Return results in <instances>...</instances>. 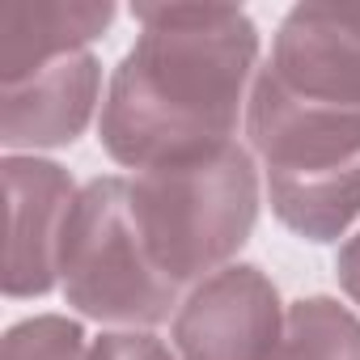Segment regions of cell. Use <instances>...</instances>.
I'll return each instance as SVG.
<instances>
[{"label": "cell", "mask_w": 360, "mask_h": 360, "mask_svg": "<svg viewBox=\"0 0 360 360\" xmlns=\"http://www.w3.org/2000/svg\"><path fill=\"white\" fill-rule=\"evenodd\" d=\"M136 47L119 60L98 140L127 169H157L233 144L259 64V26L238 5H136Z\"/></svg>", "instance_id": "cell-1"}, {"label": "cell", "mask_w": 360, "mask_h": 360, "mask_svg": "<svg viewBox=\"0 0 360 360\" xmlns=\"http://www.w3.org/2000/svg\"><path fill=\"white\" fill-rule=\"evenodd\" d=\"M246 136L267 174V200L305 242H339L360 217V110L288 94L267 64L255 77Z\"/></svg>", "instance_id": "cell-2"}, {"label": "cell", "mask_w": 360, "mask_h": 360, "mask_svg": "<svg viewBox=\"0 0 360 360\" xmlns=\"http://www.w3.org/2000/svg\"><path fill=\"white\" fill-rule=\"evenodd\" d=\"M140 238L178 288L204 284L250 242L259 221V169L233 140L208 157L157 165L131 178Z\"/></svg>", "instance_id": "cell-3"}, {"label": "cell", "mask_w": 360, "mask_h": 360, "mask_svg": "<svg viewBox=\"0 0 360 360\" xmlns=\"http://www.w3.org/2000/svg\"><path fill=\"white\" fill-rule=\"evenodd\" d=\"M60 288L64 301L94 322L157 326L169 318L178 284L161 276L140 238L131 178L106 174L81 187L60 242Z\"/></svg>", "instance_id": "cell-4"}, {"label": "cell", "mask_w": 360, "mask_h": 360, "mask_svg": "<svg viewBox=\"0 0 360 360\" xmlns=\"http://www.w3.org/2000/svg\"><path fill=\"white\" fill-rule=\"evenodd\" d=\"M280 335V292L255 263L221 267L174 314V347L183 360H271Z\"/></svg>", "instance_id": "cell-5"}, {"label": "cell", "mask_w": 360, "mask_h": 360, "mask_svg": "<svg viewBox=\"0 0 360 360\" xmlns=\"http://www.w3.org/2000/svg\"><path fill=\"white\" fill-rule=\"evenodd\" d=\"M9 191V263H5V297H47L60 284V242L68 212L77 204V187L64 165L43 157L9 153L0 161Z\"/></svg>", "instance_id": "cell-6"}, {"label": "cell", "mask_w": 360, "mask_h": 360, "mask_svg": "<svg viewBox=\"0 0 360 360\" xmlns=\"http://www.w3.org/2000/svg\"><path fill=\"white\" fill-rule=\"evenodd\" d=\"M267 72L305 102L360 110V5H292Z\"/></svg>", "instance_id": "cell-7"}, {"label": "cell", "mask_w": 360, "mask_h": 360, "mask_svg": "<svg viewBox=\"0 0 360 360\" xmlns=\"http://www.w3.org/2000/svg\"><path fill=\"white\" fill-rule=\"evenodd\" d=\"M102 94V64L94 51H72L39 72L5 81L0 94V144L18 148H60L72 144L98 106Z\"/></svg>", "instance_id": "cell-8"}, {"label": "cell", "mask_w": 360, "mask_h": 360, "mask_svg": "<svg viewBox=\"0 0 360 360\" xmlns=\"http://www.w3.org/2000/svg\"><path fill=\"white\" fill-rule=\"evenodd\" d=\"M115 22L110 0H34L9 5L0 18V77L18 81L43 64L85 51Z\"/></svg>", "instance_id": "cell-9"}, {"label": "cell", "mask_w": 360, "mask_h": 360, "mask_svg": "<svg viewBox=\"0 0 360 360\" xmlns=\"http://www.w3.org/2000/svg\"><path fill=\"white\" fill-rule=\"evenodd\" d=\"M271 360H360V318L335 297H301L284 314Z\"/></svg>", "instance_id": "cell-10"}, {"label": "cell", "mask_w": 360, "mask_h": 360, "mask_svg": "<svg viewBox=\"0 0 360 360\" xmlns=\"http://www.w3.org/2000/svg\"><path fill=\"white\" fill-rule=\"evenodd\" d=\"M5 360H89L81 322L64 314H39L5 335Z\"/></svg>", "instance_id": "cell-11"}, {"label": "cell", "mask_w": 360, "mask_h": 360, "mask_svg": "<svg viewBox=\"0 0 360 360\" xmlns=\"http://www.w3.org/2000/svg\"><path fill=\"white\" fill-rule=\"evenodd\" d=\"M89 360H174V352L148 330H106L89 343Z\"/></svg>", "instance_id": "cell-12"}, {"label": "cell", "mask_w": 360, "mask_h": 360, "mask_svg": "<svg viewBox=\"0 0 360 360\" xmlns=\"http://www.w3.org/2000/svg\"><path fill=\"white\" fill-rule=\"evenodd\" d=\"M335 276H339V288L360 305V233L347 238L339 246V259H335Z\"/></svg>", "instance_id": "cell-13"}]
</instances>
